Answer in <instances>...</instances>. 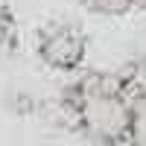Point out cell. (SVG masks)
Listing matches in <instances>:
<instances>
[{
    "label": "cell",
    "mask_w": 146,
    "mask_h": 146,
    "mask_svg": "<svg viewBox=\"0 0 146 146\" xmlns=\"http://www.w3.org/2000/svg\"><path fill=\"white\" fill-rule=\"evenodd\" d=\"M32 50L47 70L76 76L88 64V35L73 21L47 18L32 32Z\"/></svg>",
    "instance_id": "obj_2"
},
{
    "label": "cell",
    "mask_w": 146,
    "mask_h": 146,
    "mask_svg": "<svg viewBox=\"0 0 146 146\" xmlns=\"http://www.w3.org/2000/svg\"><path fill=\"white\" fill-rule=\"evenodd\" d=\"M79 6L100 18H129L146 6V0H79Z\"/></svg>",
    "instance_id": "obj_4"
},
{
    "label": "cell",
    "mask_w": 146,
    "mask_h": 146,
    "mask_svg": "<svg viewBox=\"0 0 146 146\" xmlns=\"http://www.w3.org/2000/svg\"><path fill=\"white\" fill-rule=\"evenodd\" d=\"M67 126L91 146H123L131 126V94L123 70H82L58 96Z\"/></svg>",
    "instance_id": "obj_1"
},
{
    "label": "cell",
    "mask_w": 146,
    "mask_h": 146,
    "mask_svg": "<svg viewBox=\"0 0 146 146\" xmlns=\"http://www.w3.org/2000/svg\"><path fill=\"white\" fill-rule=\"evenodd\" d=\"M21 44V23L15 18L9 3L0 0V58L3 56H12Z\"/></svg>",
    "instance_id": "obj_5"
},
{
    "label": "cell",
    "mask_w": 146,
    "mask_h": 146,
    "mask_svg": "<svg viewBox=\"0 0 146 146\" xmlns=\"http://www.w3.org/2000/svg\"><path fill=\"white\" fill-rule=\"evenodd\" d=\"M131 94V126L123 146H146V62H135L123 70Z\"/></svg>",
    "instance_id": "obj_3"
}]
</instances>
